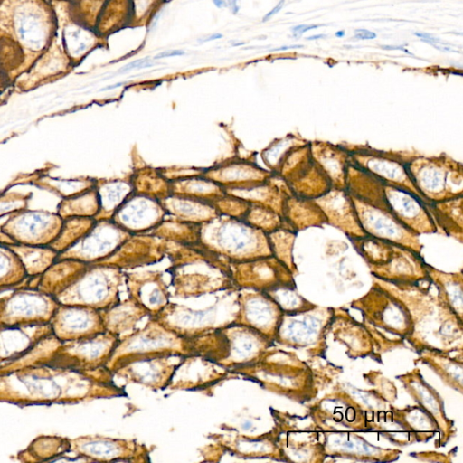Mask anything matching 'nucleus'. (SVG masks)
<instances>
[{"mask_svg":"<svg viewBox=\"0 0 463 463\" xmlns=\"http://www.w3.org/2000/svg\"><path fill=\"white\" fill-rule=\"evenodd\" d=\"M410 161L408 158L402 160L400 156L372 149L356 150L350 154V162L357 167L385 184H392L407 188L422 198L411 180L408 172Z\"/></svg>","mask_w":463,"mask_h":463,"instance_id":"6e6552de","label":"nucleus"},{"mask_svg":"<svg viewBox=\"0 0 463 463\" xmlns=\"http://www.w3.org/2000/svg\"><path fill=\"white\" fill-rule=\"evenodd\" d=\"M11 270L9 260L0 253V284L5 283V279Z\"/></svg>","mask_w":463,"mask_h":463,"instance_id":"f3484780","label":"nucleus"},{"mask_svg":"<svg viewBox=\"0 0 463 463\" xmlns=\"http://www.w3.org/2000/svg\"><path fill=\"white\" fill-rule=\"evenodd\" d=\"M184 54H185V52H184V51H182V50H167V51H164V52L157 53L154 57V59L157 60V59L167 58V57L182 56Z\"/></svg>","mask_w":463,"mask_h":463,"instance_id":"6ab92c4d","label":"nucleus"},{"mask_svg":"<svg viewBox=\"0 0 463 463\" xmlns=\"http://www.w3.org/2000/svg\"><path fill=\"white\" fill-rule=\"evenodd\" d=\"M312 157L335 189H345L350 155L343 149L317 143L310 148Z\"/></svg>","mask_w":463,"mask_h":463,"instance_id":"ddd939ff","label":"nucleus"},{"mask_svg":"<svg viewBox=\"0 0 463 463\" xmlns=\"http://www.w3.org/2000/svg\"><path fill=\"white\" fill-rule=\"evenodd\" d=\"M213 4L219 7V8H222V7H224L226 6L227 5V2L226 0H213Z\"/></svg>","mask_w":463,"mask_h":463,"instance_id":"bb28decb","label":"nucleus"},{"mask_svg":"<svg viewBox=\"0 0 463 463\" xmlns=\"http://www.w3.org/2000/svg\"><path fill=\"white\" fill-rule=\"evenodd\" d=\"M158 354L186 357L185 338L155 318L144 328L120 338L106 367L110 370L129 359Z\"/></svg>","mask_w":463,"mask_h":463,"instance_id":"7ed1b4c3","label":"nucleus"},{"mask_svg":"<svg viewBox=\"0 0 463 463\" xmlns=\"http://www.w3.org/2000/svg\"><path fill=\"white\" fill-rule=\"evenodd\" d=\"M59 23L51 0L0 3V77L22 76L52 46Z\"/></svg>","mask_w":463,"mask_h":463,"instance_id":"f257e3e1","label":"nucleus"},{"mask_svg":"<svg viewBox=\"0 0 463 463\" xmlns=\"http://www.w3.org/2000/svg\"><path fill=\"white\" fill-rule=\"evenodd\" d=\"M383 196L391 213L414 233L435 232L428 203L418 194L407 188L384 183Z\"/></svg>","mask_w":463,"mask_h":463,"instance_id":"0eeeda50","label":"nucleus"},{"mask_svg":"<svg viewBox=\"0 0 463 463\" xmlns=\"http://www.w3.org/2000/svg\"><path fill=\"white\" fill-rule=\"evenodd\" d=\"M411 180L427 203L461 196V165L449 158L415 157L408 165Z\"/></svg>","mask_w":463,"mask_h":463,"instance_id":"f03ea898","label":"nucleus"},{"mask_svg":"<svg viewBox=\"0 0 463 463\" xmlns=\"http://www.w3.org/2000/svg\"><path fill=\"white\" fill-rule=\"evenodd\" d=\"M222 37V35L221 33H214V34H211L205 38L198 39V42L205 43V42H210L213 40L220 39Z\"/></svg>","mask_w":463,"mask_h":463,"instance_id":"b1692460","label":"nucleus"},{"mask_svg":"<svg viewBox=\"0 0 463 463\" xmlns=\"http://www.w3.org/2000/svg\"><path fill=\"white\" fill-rule=\"evenodd\" d=\"M345 35V31L341 30V31H337L335 33V36L336 37H343Z\"/></svg>","mask_w":463,"mask_h":463,"instance_id":"c756f323","label":"nucleus"},{"mask_svg":"<svg viewBox=\"0 0 463 463\" xmlns=\"http://www.w3.org/2000/svg\"><path fill=\"white\" fill-rule=\"evenodd\" d=\"M3 0H0V3L2 2Z\"/></svg>","mask_w":463,"mask_h":463,"instance_id":"7c9ffc66","label":"nucleus"},{"mask_svg":"<svg viewBox=\"0 0 463 463\" xmlns=\"http://www.w3.org/2000/svg\"><path fill=\"white\" fill-rule=\"evenodd\" d=\"M326 220L354 238L365 235L359 223L351 195L345 189H331L315 199Z\"/></svg>","mask_w":463,"mask_h":463,"instance_id":"9b49d317","label":"nucleus"},{"mask_svg":"<svg viewBox=\"0 0 463 463\" xmlns=\"http://www.w3.org/2000/svg\"><path fill=\"white\" fill-rule=\"evenodd\" d=\"M356 215L365 235L387 242L415 247L417 234L402 223L385 208L352 196Z\"/></svg>","mask_w":463,"mask_h":463,"instance_id":"39448f33","label":"nucleus"},{"mask_svg":"<svg viewBox=\"0 0 463 463\" xmlns=\"http://www.w3.org/2000/svg\"><path fill=\"white\" fill-rule=\"evenodd\" d=\"M323 24H299L292 28V33L294 36H300L302 33L311 30L316 29L317 27L322 26Z\"/></svg>","mask_w":463,"mask_h":463,"instance_id":"a211bd4d","label":"nucleus"},{"mask_svg":"<svg viewBox=\"0 0 463 463\" xmlns=\"http://www.w3.org/2000/svg\"><path fill=\"white\" fill-rule=\"evenodd\" d=\"M415 35L430 44L440 42V39L426 33H415Z\"/></svg>","mask_w":463,"mask_h":463,"instance_id":"412c9836","label":"nucleus"},{"mask_svg":"<svg viewBox=\"0 0 463 463\" xmlns=\"http://www.w3.org/2000/svg\"><path fill=\"white\" fill-rule=\"evenodd\" d=\"M129 298L137 301L149 316H157L169 304V292L158 279L134 281L128 285Z\"/></svg>","mask_w":463,"mask_h":463,"instance_id":"2eb2a0df","label":"nucleus"},{"mask_svg":"<svg viewBox=\"0 0 463 463\" xmlns=\"http://www.w3.org/2000/svg\"><path fill=\"white\" fill-rule=\"evenodd\" d=\"M325 36H326V35H325V34H316V35H312L310 37H307V40H317V39L324 38Z\"/></svg>","mask_w":463,"mask_h":463,"instance_id":"cd10ccee","label":"nucleus"},{"mask_svg":"<svg viewBox=\"0 0 463 463\" xmlns=\"http://www.w3.org/2000/svg\"><path fill=\"white\" fill-rule=\"evenodd\" d=\"M154 65H156V62L153 60L146 57L143 59L133 61L124 65L122 68H120L118 70V71L127 72V71H133V70L149 68Z\"/></svg>","mask_w":463,"mask_h":463,"instance_id":"dca6fc26","label":"nucleus"},{"mask_svg":"<svg viewBox=\"0 0 463 463\" xmlns=\"http://www.w3.org/2000/svg\"><path fill=\"white\" fill-rule=\"evenodd\" d=\"M354 33L355 37L362 40L374 39L376 37L375 33L366 29H356Z\"/></svg>","mask_w":463,"mask_h":463,"instance_id":"aec40b11","label":"nucleus"},{"mask_svg":"<svg viewBox=\"0 0 463 463\" xmlns=\"http://www.w3.org/2000/svg\"><path fill=\"white\" fill-rule=\"evenodd\" d=\"M100 312L106 331L118 336L132 330L140 319L148 315L147 311L131 298Z\"/></svg>","mask_w":463,"mask_h":463,"instance_id":"4468645a","label":"nucleus"},{"mask_svg":"<svg viewBox=\"0 0 463 463\" xmlns=\"http://www.w3.org/2000/svg\"><path fill=\"white\" fill-rule=\"evenodd\" d=\"M53 313V306L46 297L36 293H18L8 299L2 317L5 323L15 324L52 317Z\"/></svg>","mask_w":463,"mask_h":463,"instance_id":"f8f14e48","label":"nucleus"},{"mask_svg":"<svg viewBox=\"0 0 463 463\" xmlns=\"http://www.w3.org/2000/svg\"><path fill=\"white\" fill-rule=\"evenodd\" d=\"M283 5H284V0H280L277 4V5L263 17L262 21L266 22L270 17H272L274 14H278L280 11V9L283 7Z\"/></svg>","mask_w":463,"mask_h":463,"instance_id":"4be33fe9","label":"nucleus"},{"mask_svg":"<svg viewBox=\"0 0 463 463\" xmlns=\"http://www.w3.org/2000/svg\"><path fill=\"white\" fill-rule=\"evenodd\" d=\"M170 354L141 356L122 362L109 371L128 383H136L154 390H163L172 382L182 362L172 363Z\"/></svg>","mask_w":463,"mask_h":463,"instance_id":"423d86ee","label":"nucleus"},{"mask_svg":"<svg viewBox=\"0 0 463 463\" xmlns=\"http://www.w3.org/2000/svg\"><path fill=\"white\" fill-rule=\"evenodd\" d=\"M239 0H228V4L230 5V8L232 9L233 14H237L239 10Z\"/></svg>","mask_w":463,"mask_h":463,"instance_id":"393cba45","label":"nucleus"},{"mask_svg":"<svg viewBox=\"0 0 463 463\" xmlns=\"http://www.w3.org/2000/svg\"><path fill=\"white\" fill-rule=\"evenodd\" d=\"M53 316L55 334L66 340H77L106 331L101 312L88 307L62 305Z\"/></svg>","mask_w":463,"mask_h":463,"instance_id":"1a4fd4ad","label":"nucleus"},{"mask_svg":"<svg viewBox=\"0 0 463 463\" xmlns=\"http://www.w3.org/2000/svg\"><path fill=\"white\" fill-rule=\"evenodd\" d=\"M383 49H385V50H401L404 52H407L409 54H411L407 49H405L403 46L402 45H382L381 46Z\"/></svg>","mask_w":463,"mask_h":463,"instance_id":"5701e85b","label":"nucleus"},{"mask_svg":"<svg viewBox=\"0 0 463 463\" xmlns=\"http://www.w3.org/2000/svg\"><path fill=\"white\" fill-rule=\"evenodd\" d=\"M121 85H122V82H119V83H117V84L113 85V86H109L108 88H105L103 90H110V89H114V88H117V87H119Z\"/></svg>","mask_w":463,"mask_h":463,"instance_id":"c85d7f7f","label":"nucleus"},{"mask_svg":"<svg viewBox=\"0 0 463 463\" xmlns=\"http://www.w3.org/2000/svg\"><path fill=\"white\" fill-rule=\"evenodd\" d=\"M77 448L84 456L103 461H132L135 458L147 455L146 448L134 440L99 436L80 439Z\"/></svg>","mask_w":463,"mask_h":463,"instance_id":"9d476101","label":"nucleus"},{"mask_svg":"<svg viewBox=\"0 0 463 463\" xmlns=\"http://www.w3.org/2000/svg\"><path fill=\"white\" fill-rule=\"evenodd\" d=\"M119 284L116 273L93 270L59 293L56 300L61 305L82 306L104 311L120 302Z\"/></svg>","mask_w":463,"mask_h":463,"instance_id":"20e7f679","label":"nucleus"},{"mask_svg":"<svg viewBox=\"0 0 463 463\" xmlns=\"http://www.w3.org/2000/svg\"><path fill=\"white\" fill-rule=\"evenodd\" d=\"M303 47L302 45H288V46H281V47H279L277 49H274L272 51H282V50H287V49H294V48H301Z\"/></svg>","mask_w":463,"mask_h":463,"instance_id":"a878e982","label":"nucleus"}]
</instances>
